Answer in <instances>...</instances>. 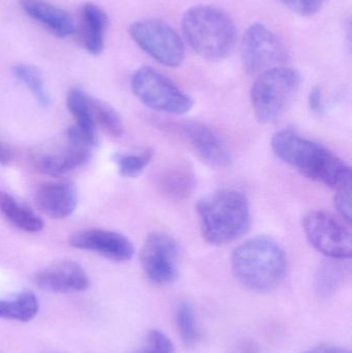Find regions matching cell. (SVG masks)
Segmentation results:
<instances>
[{
    "label": "cell",
    "mask_w": 352,
    "mask_h": 353,
    "mask_svg": "<svg viewBox=\"0 0 352 353\" xmlns=\"http://www.w3.org/2000/svg\"><path fill=\"white\" fill-rule=\"evenodd\" d=\"M90 97L86 91L80 87H74L66 95V107L76 120L74 125L88 138L93 146L99 145L97 126L93 120L90 109Z\"/></svg>",
    "instance_id": "obj_19"
},
{
    "label": "cell",
    "mask_w": 352,
    "mask_h": 353,
    "mask_svg": "<svg viewBox=\"0 0 352 353\" xmlns=\"http://www.w3.org/2000/svg\"><path fill=\"white\" fill-rule=\"evenodd\" d=\"M130 87L136 99L153 111L181 116L191 111L194 105L188 93L150 66H143L134 72Z\"/></svg>",
    "instance_id": "obj_6"
},
{
    "label": "cell",
    "mask_w": 352,
    "mask_h": 353,
    "mask_svg": "<svg viewBox=\"0 0 352 353\" xmlns=\"http://www.w3.org/2000/svg\"><path fill=\"white\" fill-rule=\"evenodd\" d=\"M334 207L341 219L351 225L352 220V178L335 188Z\"/></svg>",
    "instance_id": "obj_27"
},
{
    "label": "cell",
    "mask_w": 352,
    "mask_h": 353,
    "mask_svg": "<svg viewBox=\"0 0 352 353\" xmlns=\"http://www.w3.org/2000/svg\"><path fill=\"white\" fill-rule=\"evenodd\" d=\"M0 213L19 230L27 232H39L43 228V220L34 211L12 195L0 191Z\"/></svg>",
    "instance_id": "obj_20"
},
{
    "label": "cell",
    "mask_w": 352,
    "mask_h": 353,
    "mask_svg": "<svg viewBox=\"0 0 352 353\" xmlns=\"http://www.w3.org/2000/svg\"><path fill=\"white\" fill-rule=\"evenodd\" d=\"M308 105L310 111L316 115H322L326 111V103H324V94L320 87L312 89L308 95Z\"/></svg>",
    "instance_id": "obj_30"
},
{
    "label": "cell",
    "mask_w": 352,
    "mask_h": 353,
    "mask_svg": "<svg viewBox=\"0 0 352 353\" xmlns=\"http://www.w3.org/2000/svg\"><path fill=\"white\" fill-rule=\"evenodd\" d=\"M236 279L252 292H272L289 271V259L275 239L258 236L240 244L231 259Z\"/></svg>",
    "instance_id": "obj_2"
},
{
    "label": "cell",
    "mask_w": 352,
    "mask_h": 353,
    "mask_svg": "<svg viewBox=\"0 0 352 353\" xmlns=\"http://www.w3.org/2000/svg\"><path fill=\"white\" fill-rule=\"evenodd\" d=\"M12 72L21 83L28 87L41 107H49L51 99L45 89L41 70L37 66L30 64H17Z\"/></svg>",
    "instance_id": "obj_25"
},
{
    "label": "cell",
    "mask_w": 352,
    "mask_h": 353,
    "mask_svg": "<svg viewBox=\"0 0 352 353\" xmlns=\"http://www.w3.org/2000/svg\"><path fill=\"white\" fill-rule=\"evenodd\" d=\"M39 310V300L31 290H22L14 296L0 299V319L27 323L34 319Z\"/></svg>",
    "instance_id": "obj_21"
},
{
    "label": "cell",
    "mask_w": 352,
    "mask_h": 353,
    "mask_svg": "<svg viewBox=\"0 0 352 353\" xmlns=\"http://www.w3.org/2000/svg\"><path fill=\"white\" fill-rule=\"evenodd\" d=\"M178 128L186 142L208 165L218 169L231 167L233 155L214 128L200 121H185Z\"/></svg>",
    "instance_id": "obj_12"
},
{
    "label": "cell",
    "mask_w": 352,
    "mask_h": 353,
    "mask_svg": "<svg viewBox=\"0 0 352 353\" xmlns=\"http://www.w3.org/2000/svg\"><path fill=\"white\" fill-rule=\"evenodd\" d=\"M130 37L158 63L178 68L185 57V47L177 31L161 19H142L130 25Z\"/></svg>",
    "instance_id": "obj_7"
},
{
    "label": "cell",
    "mask_w": 352,
    "mask_h": 353,
    "mask_svg": "<svg viewBox=\"0 0 352 353\" xmlns=\"http://www.w3.org/2000/svg\"><path fill=\"white\" fill-rule=\"evenodd\" d=\"M34 282L37 288L54 294L83 292L90 284L84 268L72 261H59L41 270Z\"/></svg>",
    "instance_id": "obj_14"
},
{
    "label": "cell",
    "mask_w": 352,
    "mask_h": 353,
    "mask_svg": "<svg viewBox=\"0 0 352 353\" xmlns=\"http://www.w3.org/2000/svg\"><path fill=\"white\" fill-rule=\"evenodd\" d=\"M289 60V50L278 35L262 23H253L244 33L241 41V61L244 70L251 76Z\"/></svg>",
    "instance_id": "obj_9"
},
{
    "label": "cell",
    "mask_w": 352,
    "mask_h": 353,
    "mask_svg": "<svg viewBox=\"0 0 352 353\" xmlns=\"http://www.w3.org/2000/svg\"><path fill=\"white\" fill-rule=\"evenodd\" d=\"M37 208L49 217H70L78 205V190L72 183L49 182L41 185L35 193Z\"/></svg>",
    "instance_id": "obj_15"
},
{
    "label": "cell",
    "mask_w": 352,
    "mask_h": 353,
    "mask_svg": "<svg viewBox=\"0 0 352 353\" xmlns=\"http://www.w3.org/2000/svg\"><path fill=\"white\" fill-rule=\"evenodd\" d=\"M12 151L0 141V165H8L12 161Z\"/></svg>",
    "instance_id": "obj_33"
},
{
    "label": "cell",
    "mask_w": 352,
    "mask_h": 353,
    "mask_svg": "<svg viewBox=\"0 0 352 353\" xmlns=\"http://www.w3.org/2000/svg\"><path fill=\"white\" fill-rule=\"evenodd\" d=\"M134 353H175V346L165 333L153 330L149 332L141 347Z\"/></svg>",
    "instance_id": "obj_28"
},
{
    "label": "cell",
    "mask_w": 352,
    "mask_h": 353,
    "mask_svg": "<svg viewBox=\"0 0 352 353\" xmlns=\"http://www.w3.org/2000/svg\"><path fill=\"white\" fill-rule=\"evenodd\" d=\"M179 248L173 236L163 232L149 234L141 249L143 271L152 283L167 285L178 276Z\"/></svg>",
    "instance_id": "obj_11"
},
{
    "label": "cell",
    "mask_w": 352,
    "mask_h": 353,
    "mask_svg": "<svg viewBox=\"0 0 352 353\" xmlns=\"http://www.w3.org/2000/svg\"><path fill=\"white\" fill-rule=\"evenodd\" d=\"M22 10L37 22L58 37H70L74 32V21L63 8L41 0H21Z\"/></svg>",
    "instance_id": "obj_17"
},
{
    "label": "cell",
    "mask_w": 352,
    "mask_h": 353,
    "mask_svg": "<svg viewBox=\"0 0 352 353\" xmlns=\"http://www.w3.org/2000/svg\"><path fill=\"white\" fill-rule=\"evenodd\" d=\"M161 194L173 201H184L191 196L196 187L194 170L185 163H175L163 168L155 178Z\"/></svg>",
    "instance_id": "obj_16"
},
{
    "label": "cell",
    "mask_w": 352,
    "mask_h": 353,
    "mask_svg": "<svg viewBox=\"0 0 352 353\" xmlns=\"http://www.w3.org/2000/svg\"><path fill=\"white\" fill-rule=\"evenodd\" d=\"M327 0H282L287 8L302 17L315 14Z\"/></svg>",
    "instance_id": "obj_29"
},
{
    "label": "cell",
    "mask_w": 352,
    "mask_h": 353,
    "mask_svg": "<svg viewBox=\"0 0 352 353\" xmlns=\"http://www.w3.org/2000/svg\"><path fill=\"white\" fill-rule=\"evenodd\" d=\"M63 145L50 152L39 153L33 159L35 169L50 176H61L83 167L91 159L92 143L76 128L66 130Z\"/></svg>",
    "instance_id": "obj_10"
},
{
    "label": "cell",
    "mask_w": 352,
    "mask_h": 353,
    "mask_svg": "<svg viewBox=\"0 0 352 353\" xmlns=\"http://www.w3.org/2000/svg\"><path fill=\"white\" fill-rule=\"evenodd\" d=\"M70 245L80 250L97 253L117 263L130 261L136 251L134 243L123 234L99 228L74 232L70 236Z\"/></svg>",
    "instance_id": "obj_13"
},
{
    "label": "cell",
    "mask_w": 352,
    "mask_h": 353,
    "mask_svg": "<svg viewBox=\"0 0 352 353\" xmlns=\"http://www.w3.org/2000/svg\"><path fill=\"white\" fill-rule=\"evenodd\" d=\"M196 214L205 240L223 246L247 234L251 226V209L242 191L223 188L202 197Z\"/></svg>",
    "instance_id": "obj_3"
},
{
    "label": "cell",
    "mask_w": 352,
    "mask_h": 353,
    "mask_svg": "<svg viewBox=\"0 0 352 353\" xmlns=\"http://www.w3.org/2000/svg\"><path fill=\"white\" fill-rule=\"evenodd\" d=\"M302 353H351V350L341 346L324 344V345L315 346Z\"/></svg>",
    "instance_id": "obj_31"
},
{
    "label": "cell",
    "mask_w": 352,
    "mask_h": 353,
    "mask_svg": "<svg viewBox=\"0 0 352 353\" xmlns=\"http://www.w3.org/2000/svg\"><path fill=\"white\" fill-rule=\"evenodd\" d=\"M273 152L309 180L335 189L352 178L351 168L324 145L291 128L279 130L271 140Z\"/></svg>",
    "instance_id": "obj_1"
},
{
    "label": "cell",
    "mask_w": 352,
    "mask_h": 353,
    "mask_svg": "<svg viewBox=\"0 0 352 353\" xmlns=\"http://www.w3.org/2000/svg\"><path fill=\"white\" fill-rule=\"evenodd\" d=\"M182 31L191 49L208 61L227 58L237 41L233 19L220 8L206 4L191 6L184 12Z\"/></svg>",
    "instance_id": "obj_4"
},
{
    "label": "cell",
    "mask_w": 352,
    "mask_h": 353,
    "mask_svg": "<svg viewBox=\"0 0 352 353\" xmlns=\"http://www.w3.org/2000/svg\"><path fill=\"white\" fill-rule=\"evenodd\" d=\"M343 261L329 259L320 265L315 278L316 292L320 296H331L340 288L347 274Z\"/></svg>",
    "instance_id": "obj_22"
},
{
    "label": "cell",
    "mask_w": 352,
    "mask_h": 353,
    "mask_svg": "<svg viewBox=\"0 0 352 353\" xmlns=\"http://www.w3.org/2000/svg\"><path fill=\"white\" fill-rule=\"evenodd\" d=\"M83 45L91 55H101L105 48L109 19L103 8L94 3L83 6L81 12Z\"/></svg>",
    "instance_id": "obj_18"
},
{
    "label": "cell",
    "mask_w": 352,
    "mask_h": 353,
    "mask_svg": "<svg viewBox=\"0 0 352 353\" xmlns=\"http://www.w3.org/2000/svg\"><path fill=\"white\" fill-rule=\"evenodd\" d=\"M303 230L310 245L327 259L336 261L351 259V230L344 221L333 214L324 210L308 212L303 218Z\"/></svg>",
    "instance_id": "obj_8"
},
{
    "label": "cell",
    "mask_w": 352,
    "mask_h": 353,
    "mask_svg": "<svg viewBox=\"0 0 352 353\" xmlns=\"http://www.w3.org/2000/svg\"><path fill=\"white\" fill-rule=\"evenodd\" d=\"M90 109L97 128L101 126L107 134L116 138L124 134V124L121 116L109 103L91 97Z\"/></svg>",
    "instance_id": "obj_24"
},
{
    "label": "cell",
    "mask_w": 352,
    "mask_h": 353,
    "mask_svg": "<svg viewBox=\"0 0 352 353\" xmlns=\"http://www.w3.org/2000/svg\"><path fill=\"white\" fill-rule=\"evenodd\" d=\"M234 353H260V348L256 342L251 340H244L238 344Z\"/></svg>",
    "instance_id": "obj_32"
},
{
    "label": "cell",
    "mask_w": 352,
    "mask_h": 353,
    "mask_svg": "<svg viewBox=\"0 0 352 353\" xmlns=\"http://www.w3.org/2000/svg\"><path fill=\"white\" fill-rule=\"evenodd\" d=\"M301 74L295 68L281 65L256 76L250 90V101L260 123L277 121L283 115L301 86Z\"/></svg>",
    "instance_id": "obj_5"
},
{
    "label": "cell",
    "mask_w": 352,
    "mask_h": 353,
    "mask_svg": "<svg viewBox=\"0 0 352 353\" xmlns=\"http://www.w3.org/2000/svg\"><path fill=\"white\" fill-rule=\"evenodd\" d=\"M176 323L183 343L188 347L196 345L200 339V332L194 307L189 303H181L178 306Z\"/></svg>",
    "instance_id": "obj_26"
},
{
    "label": "cell",
    "mask_w": 352,
    "mask_h": 353,
    "mask_svg": "<svg viewBox=\"0 0 352 353\" xmlns=\"http://www.w3.org/2000/svg\"><path fill=\"white\" fill-rule=\"evenodd\" d=\"M154 152L152 149L145 148L134 152L116 153L114 163L118 173L123 178H136L152 163Z\"/></svg>",
    "instance_id": "obj_23"
}]
</instances>
